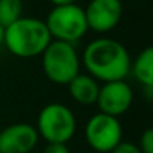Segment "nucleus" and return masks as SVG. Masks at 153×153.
<instances>
[{"label":"nucleus","instance_id":"20e7f679","mask_svg":"<svg viewBox=\"0 0 153 153\" xmlns=\"http://www.w3.org/2000/svg\"><path fill=\"white\" fill-rule=\"evenodd\" d=\"M36 131L39 138H44L47 143L66 144L75 135L76 120L69 107L60 102H51L39 111Z\"/></svg>","mask_w":153,"mask_h":153},{"label":"nucleus","instance_id":"0eeeda50","mask_svg":"<svg viewBox=\"0 0 153 153\" xmlns=\"http://www.w3.org/2000/svg\"><path fill=\"white\" fill-rule=\"evenodd\" d=\"M134 101V92L125 80L108 81L99 86L96 105L101 113L119 117L125 114Z\"/></svg>","mask_w":153,"mask_h":153},{"label":"nucleus","instance_id":"2eb2a0df","mask_svg":"<svg viewBox=\"0 0 153 153\" xmlns=\"http://www.w3.org/2000/svg\"><path fill=\"white\" fill-rule=\"evenodd\" d=\"M44 153H71L68 146L63 143H48Z\"/></svg>","mask_w":153,"mask_h":153},{"label":"nucleus","instance_id":"6e6552de","mask_svg":"<svg viewBox=\"0 0 153 153\" xmlns=\"http://www.w3.org/2000/svg\"><path fill=\"white\" fill-rule=\"evenodd\" d=\"M84 14L89 30L108 33L119 26L123 15V5L120 0H90Z\"/></svg>","mask_w":153,"mask_h":153},{"label":"nucleus","instance_id":"9b49d317","mask_svg":"<svg viewBox=\"0 0 153 153\" xmlns=\"http://www.w3.org/2000/svg\"><path fill=\"white\" fill-rule=\"evenodd\" d=\"M135 80L141 83L144 87L152 89L153 87V48L147 47L144 48L134 63H131V69Z\"/></svg>","mask_w":153,"mask_h":153},{"label":"nucleus","instance_id":"f8f14e48","mask_svg":"<svg viewBox=\"0 0 153 153\" xmlns=\"http://www.w3.org/2000/svg\"><path fill=\"white\" fill-rule=\"evenodd\" d=\"M23 17V0H0V24L3 27Z\"/></svg>","mask_w":153,"mask_h":153},{"label":"nucleus","instance_id":"ddd939ff","mask_svg":"<svg viewBox=\"0 0 153 153\" xmlns=\"http://www.w3.org/2000/svg\"><path fill=\"white\" fill-rule=\"evenodd\" d=\"M138 147H140L141 153H153V129L152 128H147L143 132Z\"/></svg>","mask_w":153,"mask_h":153},{"label":"nucleus","instance_id":"7ed1b4c3","mask_svg":"<svg viewBox=\"0 0 153 153\" xmlns=\"http://www.w3.org/2000/svg\"><path fill=\"white\" fill-rule=\"evenodd\" d=\"M42 56V69L45 76L54 84H68L80 74L81 59L74 44L53 39Z\"/></svg>","mask_w":153,"mask_h":153},{"label":"nucleus","instance_id":"423d86ee","mask_svg":"<svg viewBox=\"0 0 153 153\" xmlns=\"http://www.w3.org/2000/svg\"><path fill=\"white\" fill-rule=\"evenodd\" d=\"M84 137L87 144L98 153H110L123 137V129L119 117H113L104 113L92 116L84 128Z\"/></svg>","mask_w":153,"mask_h":153},{"label":"nucleus","instance_id":"f257e3e1","mask_svg":"<svg viewBox=\"0 0 153 153\" xmlns=\"http://www.w3.org/2000/svg\"><path fill=\"white\" fill-rule=\"evenodd\" d=\"M81 63L95 80L108 83L125 80L131 72V57L125 45L111 38H98L83 51Z\"/></svg>","mask_w":153,"mask_h":153},{"label":"nucleus","instance_id":"1a4fd4ad","mask_svg":"<svg viewBox=\"0 0 153 153\" xmlns=\"http://www.w3.org/2000/svg\"><path fill=\"white\" fill-rule=\"evenodd\" d=\"M39 141L35 126L14 123L0 131V153H30Z\"/></svg>","mask_w":153,"mask_h":153},{"label":"nucleus","instance_id":"9d476101","mask_svg":"<svg viewBox=\"0 0 153 153\" xmlns=\"http://www.w3.org/2000/svg\"><path fill=\"white\" fill-rule=\"evenodd\" d=\"M69 89L71 98L81 105H93L96 104L98 93H99V84L98 80H95L89 74H76L74 78L66 84Z\"/></svg>","mask_w":153,"mask_h":153},{"label":"nucleus","instance_id":"f3484780","mask_svg":"<svg viewBox=\"0 0 153 153\" xmlns=\"http://www.w3.org/2000/svg\"><path fill=\"white\" fill-rule=\"evenodd\" d=\"M3 36H5V27L0 24V47L3 45Z\"/></svg>","mask_w":153,"mask_h":153},{"label":"nucleus","instance_id":"f03ea898","mask_svg":"<svg viewBox=\"0 0 153 153\" xmlns=\"http://www.w3.org/2000/svg\"><path fill=\"white\" fill-rule=\"evenodd\" d=\"M51 41L45 21L39 18L20 17L17 21L5 27L3 45L12 56L20 59L41 56Z\"/></svg>","mask_w":153,"mask_h":153},{"label":"nucleus","instance_id":"4468645a","mask_svg":"<svg viewBox=\"0 0 153 153\" xmlns=\"http://www.w3.org/2000/svg\"><path fill=\"white\" fill-rule=\"evenodd\" d=\"M110 153H141L140 147L134 143H128V141H120Z\"/></svg>","mask_w":153,"mask_h":153},{"label":"nucleus","instance_id":"dca6fc26","mask_svg":"<svg viewBox=\"0 0 153 153\" xmlns=\"http://www.w3.org/2000/svg\"><path fill=\"white\" fill-rule=\"evenodd\" d=\"M50 2H51L54 6H63V5H72V3H76V0H50Z\"/></svg>","mask_w":153,"mask_h":153},{"label":"nucleus","instance_id":"39448f33","mask_svg":"<svg viewBox=\"0 0 153 153\" xmlns=\"http://www.w3.org/2000/svg\"><path fill=\"white\" fill-rule=\"evenodd\" d=\"M45 26L51 39L69 44H75L89 32L84 9L76 3L54 6L47 15Z\"/></svg>","mask_w":153,"mask_h":153}]
</instances>
